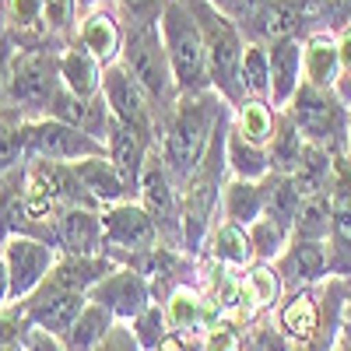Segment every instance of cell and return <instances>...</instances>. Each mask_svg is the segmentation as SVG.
I'll list each match as a JSON object with an SVG mask.
<instances>
[{
	"label": "cell",
	"mask_w": 351,
	"mask_h": 351,
	"mask_svg": "<svg viewBox=\"0 0 351 351\" xmlns=\"http://www.w3.org/2000/svg\"><path fill=\"white\" fill-rule=\"evenodd\" d=\"M228 116H232V106L215 92L180 95V102L162 116L155 148H158L165 169L172 172V180L180 183V190L197 172V165L204 162V155H208L211 141H215V130Z\"/></svg>",
	"instance_id": "1"
},
{
	"label": "cell",
	"mask_w": 351,
	"mask_h": 351,
	"mask_svg": "<svg viewBox=\"0 0 351 351\" xmlns=\"http://www.w3.org/2000/svg\"><path fill=\"white\" fill-rule=\"evenodd\" d=\"M200 36H204V53H208V77H211V92L221 95L232 109L243 106V84H239V67H243V53H246V32L232 21L218 4L211 0H186Z\"/></svg>",
	"instance_id": "2"
},
{
	"label": "cell",
	"mask_w": 351,
	"mask_h": 351,
	"mask_svg": "<svg viewBox=\"0 0 351 351\" xmlns=\"http://www.w3.org/2000/svg\"><path fill=\"white\" fill-rule=\"evenodd\" d=\"M127 36H123V53L120 64L134 74V81L152 95V102L162 109V116L180 102V88H176V74L169 64V53L162 43L158 14L152 18H123Z\"/></svg>",
	"instance_id": "3"
},
{
	"label": "cell",
	"mask_w": 351,
	"mask_h": 351,
	"mask_svg": "<svg viewBox=\"0 0 351 351\" xmlns=\"http://www.w3.org/2000/svg\"><path fill=\"white\" fill-rule=\"evenodd\" d=\"M158 28H162V43H165V53H169V64H172L180 95L211 92L204 36H200V25H197L186 0H165L162 11H158Z\"/></svg>",
	"instance_id": "4"
},
{
	"label": "cell",
	"mask_w": 351,
	"mask_h": 351,
	"mask_svg": "<svg viewBox=\"0 0 351 351\" xmlns=\"http://www.w3.org/2000/svg\"><path fill=\"white\" fill-rule=\"evenodd\" d=\"M60 49L56 46H25L14 49L8 67V106L25 120H39L49 112L60 92Z\"/></svg>",
	"instance_id": "5"
},
{
	"label": "cell",
	"mask_w": 351,
	"mask_h": 351,
	"mask_svg": "<svg viewBox=\"0 0 351 351\" xmlns=\"http://www.w3.org/2000/svg\"><path fill=\"white\" fill-rule=\"evenodd\" d=\"M291 123L299 127L306 144H316L324 152H344L348 148V123H351V106L334 92V88H319L302 81L299 92L285 106Z\"/></svg>",
	"instance_id": "6"
},
{
	"label": "cell",
	"mask_w": 351,
	"mask_h": 351,
	"mask_svg": "<svg viewBox=\"0 0 351 351\" xmlns=\"http://www.w3.org/2000/svg\"><path fill=\"white\" fill-rule=\"evenodd\" d=\"M134 200L155 218V225L162 228L165 246L183 250V190L172 180V172L165 169L158 148L148 155V165H144V172H141V186H137Z\"/></svg>",
	"instance_id": "7"
},
{
	"label": "cell",
	"mask_w": 351,
	"mask_h": 351,
	"mask_svg": "<svg viewBox=\"0 0 351 351\" xmlns=\"http://www.w3.org/2000/svg\"><path fill=\"white\" fill-rule=\"evenodd\" d=\"M25 155H28V162L74 165V162H84V158L106 155V144L81 134L71 123L53 120V116H39V120L25 123Z\"/></svg>",
	"instance_id": "8"
},
{
	"label": "cell",
	"mask_w": 351,
	"mask_h": 351,
	"mask_svg": "<svg viewBox=\"0 0 351 351\" xmlns=\"http://www.w3.org/2000/svg\"><path fill=\"white\" fill-rule=\"evenodd\" d=\"M102 99L112 112L116 123H123L144 137H152L158 144V127H162V109L152 102V95L134 81V74L123 64H112L106 67L102 77Z\"/></svg>",
	"instance_id": "9"
},
{
	"label": "cell",
	"mask_w": 351,
	"mask_h": 351,
	"mask_svg": "<svg viewBox=\"0 0 351 351\" xmlns=\"http://www.w3.org/2000/svg\"><path fill=\"white\" fill-rule=\"evenodd\" d=\"M102 228H106V253L109 260H123V256H137L148 253L155 246H162V228L155 225V218L141 208L137 200H123L112 204L102 211Z\"/></svg>",
	"instance_id": "10"
},
{
	"label": "cell",
	"mask_w": 351,
	"mask_h": 351,
	"mask_svg": "<svg viewBox=\"0 0 351 351\" xmlns=\"http://www.w3.org/2000/svg\"><path fill=\"white\" fill-rule=\"evenodd\" d=\"M330 278L351 281V148L334 152L330 183Z\"/></svg>",
	"instance_id": "11"
},
{
	"label": "cell",
	"mask_w": 351,
	"mask_h": 351,
	"mask_svg": "<svg viewBox=\"0 0 351 351\" xmlns=\"http://www.w3.org/2000/svg\"><path fill=\"white\" fill-rule=\"evenodd\" d=\"M88 302H95L106 313H112L116 324H130L137 313H144L155 302V295H152V285H148L144 274H137L134 267H120V263H116V267L92 291H88Z\"/></svg>",
	"instance_id": "12"
},
{
	"label": "cell",
	"mask_w": 351,
	"mask_h": 351,
	"mask_svg": "<svg viewBox=\"0 0 351 351\" xmlns=\"http://www.w3.org/2000/svg\"><path fill=\"white\" fill-rule=\"evenodd\" d=\"M0 253H4L8 271H11V295H14V302L32 295V291L53 274L56 260H60V253H56L49 243L32 239V236H11Z\"/></svg>",
	"instance_id": "13"
},
{
	"label": "cell",
	"mask_w": 351,
	"mask_h": 351,
	"mask_svg": "<svg viewBox=\"0 0 351 351\" xmlns=\"http://www.w3.org/2000/svg\"><path fill=\"white\" fill-rule=\"evenodd\" d=\"M84 306H88V295L56 288L53 281H43L32 295L21 299V309L28 316V324L39 327V330H49L56 337H64L74 327V319L84 313Z\"/></svg>",
	"instance_id": "14"
},
{
	"label": "cell",
	"mask_w": 351,
	"mask_h": 351,
	"mask_svg": "<svg viewBox=\"0 0 351 351\" xmlns=\"http://www.w3.org/2000/svg\"><path fill=\"white\" fill-rule=\"evenodd\" d=\"M53 250L60 256H106L102 211L67 208L53 225Z\"/></svg>",
	"instance_id": "15"
},
{
	"label": "cell",
	"mask_w": 351,
	"mask_h": 351,
	"mask_svg": "<svg viewBox=\"0 0 351 351\" xmlns=\"http://www.w3.org/2000/svg\"><path fill=\"white\" fill-rule=\"evenodd\" d=\"M162 309H165L169 334L193 337V341H200V337L221 319V309H218L208 295H204L200 285H183V288H176L172 295L162 302Z\"/></svg>",
	"instance_id": "16"
},
{
	"label": "cell",
	"mask_w": 351,
	"mask_h": 351,
	"mask_svg": "<svg viewBox=\"0 0 351 351\" xmlns=\"http://www.w3.org/2000/svg\"><path fill=\"white\" fill-rule=\"evenodd\" d=\"M274 271H278L285 291L316 288L330 278V250H327V243L291 239L288 250L274 260Z\"/></svg>",
	"instance_id": "17"
},
{
	"label": "cell",
	"mask_w": 351,
	"mask_h": 351,
	"mask_svg": "<svg viewBox=\"0 0 351 351\" xmlns=\"http://www.w3.org/2000/svg\"><path fill=\"white\" fill-rule=\"evenodd\" d=\"M123 36H127L123 14L116 11V4H109V8H99V11L81 14L74 43H77V46H84V49L92 53L102 67H112V64H120Z\"/></svg>",
	"instance_id": "18"
},
{
	"label": "cell",
	"mask_w": 351,
	"mask_h": 351,
	"mask_svg": "<svg viewBox=\"0 0 351 351\" xmlns=\"http://www.w3.org/2000/svg\"><path fill=\"white\" fill-rule=\"evenodd\" d=\"M155 152V141L152 137H144L123 123H116L109 127V137H106V155L109 162L116 165V172L123 176V183L130 190V197H137V186H141V172L144 165H148V155Z\"/></svg>",
	"instance_id": "19"
},
{
	"label": "cell",
	"mask_w": 351,
	"mask_h": 351,
	"mask_svg": "<svg viewBox=\"0 0 351 351\" xmlns=\"http://www.w3.org/2000/svg\"><path fill=\"white\" fill-rule=\"evenodd\" d=\"M46 116H53V120H60V123H71L81 134L95 137L102 144H106L109 127H112V112H109L106 99H77V95L67 92V88L56 92V99H53V106H49Z\"/></svg>",
	"instance_id": "20"
},
{
	"label": "cell",
	"mask_w": 351,
	"mask_h": 351,
	"mask_svg": "<svg viewBox=\"0 0 351 351\" xmlns=\"http://www.w3.org/2000/svg\"><path fill=\"white\" fill-rule=\"evenodd\" d=\"M271 106L285 109L302 84V39H274L271 46Z\"/></svg>",
	"instance_id": "21"
},
{
	"label": "cell",
	"mask_w": 351,
	"mask_h": 351,
	"mask_svg": "<svg viewBox=\"0 0 351 351\" xmlns=\"http://www.w3.org/2000/svg\"><path fill=\"white\" fill-rule=\"evenodd\" d=\"M221 267H232V271H250L256 256H253V243H250V232L243 225H232L225 218H218L208 232V243H204V253Z\"/></svg>",
	"instance_id": "22"
},
{
	"label": "cell",
	"mask_w": 351,
	"mask_h": 351,
	"mask_svg": "<svg viewBox=\"0 0 351 351\" xmlns=\"http://www.w3.org/2000/svg\"><path fill=\"white\" fill-rule=\"evenodd\" d=\"M302 81L334 88L341 81V56H337V36L319 28V32L302 36Z\"/></svg>",
	"instance_id": "23"
},
{
	"label": "cell",
	"mask_w": 351,
	"mask_h": 351,
	"mask_svg": "<svg viewBox=\"0 0 351 351\" xmlns=\"http://www.w3.org/2000/svg\"><path fill=\"white\" fill-rule=\"evenodd\" d=\"M74 172L84 186V193L92 197L99 208H112V204H123V200H134L123 176L116 172V165L109 162V155H95V158H84V162H74Z\"/></svg>",
	"instance_id": "24"
},
{
	"label": "cell",
	"mask_w": 351,
	"mask_h": 351,
	"mask_svg": "<svg viewBox=\"0 0 351 351\" xmlns=\"http://www.w3.org/2000/svg\"><path fill=\"white\" fill-rule=\"evenodd\" d=\"M106 67L84 46L71 43L60 49V84L77 99H102Z\"/></svg>",
	"instance_id": "25"
},
{
	"label": "cell",
	"mask_w": 351,
	"mask_h": 351,
	"mask_svg": "<svg viewBox=\"0 0 351 351\" xmlns=\"http://www.w3.org/2000/svg\"><path fill=\"white\" fill-rule=\"evenodd\" d=\"M267 211V193H263V180H236L228 176V183L221 190V208H218V218L232 221V225H256Z\"/></svg>",
	"instance_id": "26"
},
{
	"label": "cell",
	"mask_w": 351,
	"mask_h": 351,
	"mask_svg": "<svg viewBox=\"0 0 351 351\" xmlns=\"http://www.w3.org/2000/svg\"><path fill=\"white\" fill-rule=\"evenodd\" d=\"M0 25H4V36L14 43V49L53 46L46 39V28H43V0H4Z\"/></svg>",
	"instance_id": "27"
},
{
	"label": "cell",
	"mask_w": 351,
	"mask_h": 351,
	"mask_svg": "<svg viewBox=\"0 0 351 351\" xmlns=\"http://www.w3.org/2000/svg\"><path fill=\"white\" fill-rule=\"evenodd\" d=\"M116 263L106 256H60L56 260V267L46 281H53L56 288H67V291H77V295H88Z\"/></svg>",
	"instance_id": "28"
},
{
	"label": "cell",
	"mask_w": 351,
	"mask_h": 351,
	"mask_svg": "<svg viewBox=\"0 0 351 351\" xmlns=\"http://www.w3.org/2000/svg\"><path fill=\"white\" fill-rule=\"evenodd\" d=\"M243 281H246V316H250V324L253 319L271 316L281 306L285 285H281V278L274 271V263H253L250 271H243Z\"/></svg>",
	"instance_id": "29"
},
{
	"label": "cell",
	"mask_w": 351,
	"mask_h": 351,
	"mask_svg": "<svg viewBox=\"0 0 351 351\" xmlns=\"http://www.w3.org/2000/svg\"><path fill=\"white\" fill-rule=\"evenodd\" d=\"M306 137L299 134V127L291 123V116L285 109H278V127H274V137L267 144V158H271V172H281V176H291L299 169L302 155H306Z\"/></svg>",
	"instance_id": "30"
},
{
	"label": "cell",
	"mask_w": 351,
	"mask_h": 351,
	"mask_svg": "<svg viewBox=\"0 0 351 351\" xmlns=\"http://www.w3.org/2000/svg\"><path fill=\"white\" fill-rule=\"evenodd\" d=\"M291 183H295L299 197L302 200H313V197H324L330 193V183H334V155L316 148V144H309L299 169L291 172Z\"/></svg>",
	"instance_id": "31"
},
{
	"label": "cell",
	"mask_w": 351,
	"mask_h": 351,
	"mask_svg": "<svg viewBox=\"0 0 351 351\" xmlns=\"http://www.w3.org/2000/svg\"><path fill=\"white\" fill-rule=\"evenodd\" d=\"M225 158H228V176H236V180H267V176H271L267 148L250 144L243 134H236V127H228Z\"/></svg>",
	"instance_id": "32"
},
{
	"label": "cell",
	"mask_w": 351,
	"mask_h": 351,
	"mask_svg": "<svg viewBox=\"0 0 351 351\" xmlns=\"http://www.w3.org/2000/svg\"><path fill=\"white\" fill-rule=\"evenodd\" d=\"M232 127H236V134H243L250 144H256V148H267L271 137H274V127H278V109L271 102L246 99L243 106L232 109Z\"/></svg>",
	"instance_id": "33"
},
{
	"label": "cell",
	"mask_w": 351,
	"mask_h": 351,
	"mask_svg": "<svg viewBox=\"0 0 351 351\" xmlns=\"http://www.w3.org/2000/svg\"><path fill=\"white\" fill-rule=\"evenodd\" d=\"M112 313H106L102 306H95V302H88L84 306V313L74 319V327L60 337L64 341V348L67 351H95L102 341H106V334L112 330Z\"/></svg>",
	"instance_id": "34"
},
{
	"label": "cell",
	"mask_w": 351,
	"mask_h": 351,
	"mask_svg": "<svg viewBox=\"0 0 351 351\" xmlns=\"http://www.w3.org/2000/svg\"><path fill=\"white\" fill-rule=\"evenodd\" d=\"M239 84H243L246 99L271 102V49H267V43H246Z\"/></svg>",
	"instance_id": "35"
},
{
	"label": "cell",
	"mask_w": 351,
	"mask_h": 351,
	"mask_svg": "<svg viewBox=\"0 0 351 351\" xmlns=\"http://www.w3.org/2000/svg\"><path fill=\"white\" fill-rule=\"evenodd\" d=\"M263 193H267V211H263V218H274L285 228L295 225L299 208H302V197H299L295 183H291V176L271 172L267 180H263Z\"/></svg>",
	"instance_id": "36"
},
{
	"label": "cell",
	"mask_w": 351,
	"mask_h": 351,
	"mask_svg": "<svg viewBox=\"0 0 351 351\" xmlns=\"http://www.w3.org/2000/svg\"><path fill=\"white\" fill-rule=\"evenodd\" d=\"M25 123L28 120L18 109H11V106L0 109V176L28 165V155H25Z\"/></svg>",
	"instance_id": "37"
},
{
	"label": "cell",
	"mask_w": 351,
	"mask_h": 351,
	"mask_svg": "<svg viewBox=\"0 0 351 351\" xmlns=\"http://www.w3.org/2000/svg\"><path fill=\"white\" fill-rule=\"evenodd\" d=\"M77 21H81L77 0H43V28H46V39L56 49H64V46L74 43Z\"/></svg>",
	"instance_id": "38"
},
{
	"label": "cell",
	"mask_w": 351,
	"mask_h": 351,
	"mask_svg": "<svg viewBox=\"0 0 351 351\" xmlns=\"http://www.w3.org/2000/svg\"><path fill=\"white\" fill-rule=\"evenodd\" d=\"M291 239H309V243H327L330 239V193L302 200L299 218L291 225Z\"/></svg>",
	"instance_id": "39"
},
{
	"label": "cell",
	"mask_w": 351,
	"mask_h": 351,
	"mask_svg": "<svg viewBox=\"0 0 351 351\" xmlns=\"http://www.w3.org/2000/svg\"><path fill=\"white\" fill-rule=\"evenodd\" d=\"M246 232H250L256 263H274V260L288 250V243H291V228H285V225L274 221V218H260V221L250 225Z\"/></svg>",
	"instance_id": "40"
},
{
	"label": "cell",
	"mask_w": 351,
	"mask_h": 351,
	"mask_svg": "<svg viewBox=\"0 0 351 351\" xmlns=\"http://www.w3.org/2000/svg\"><path fill=\"white\" fill-rule=\"evenodd\" d=\"M130 330H134V337H137V344H141L144 351H158L162 341L169 337V324H165L162 302H152L144 313H137V316L130 319Z\"/></svg>",
	"instance_id": "41"
},
{
	"label": "cell",
	"mask_w": 351,
	"mask_h": 351,
	"mask_svg": "<svg viewBox=\"0 0 351 351\" xmlns=\"http://www.w3.org/2000/svg\"><path fill=\"white\" fill-rule=\"evenodd\" d=\"M243 351H295V348H291V341L274 327L271 316H263V319H253V324L246 327Z\"/></svg>",
	"instance_id": "42"
},
{
	"label": "cell",
	"mask_w": 351,
	"mask_h": 351,
	"mask_svg": "<svg viewBox=\"0 0 351 351\" xmlns=\"http://www.w3.org/2000/svg\"><path fill=\"white\" fill-rule=\"evenodd\" d=\"M243 337L246 327L232 316H221L218 324L200 337V351H243Z\"/></svg>",
	"instance_id": "43"
},
{
	"label": "cell",
	"mask_w": 351,
	"mask_h": 351,
	"mask_svg": "<svg viewBox=\"0 0 351 351\" xmlns=\"http://www.w3.org/2000/svg\"><path fill=\"white\" fill-rule=\"evenodd\" d=\"M95 351H144L130 330V324H112V330L106 334V341L95 348Z\"/></svg>",
	"instance_id": "44"
},
{
	"label": "cell",
	"mask_w": 351,
	"mask_h": 351,
	"mask_svg": "<svg viewBox=\"0 0 351 351\" xmlns=\"http://www.w3.org/2000/svg\"><path fill=\"white\" fill-rule=\"evenodd\" d=\"M21 348H25V351H67L60 337L49 334V330H39V327H28V334H25V344H21Z\"/></svg>",
	"instance_id": "45"
},
{
	"label": "cell",
	"mask_w": 351,
	"mask_h": 351,
	"mask_svg": "<svg viewBox=\"0 0 351 351\" xmlns=\"http://www.w3.org/2000/svg\"><path fill=\"white\" fill-rule=\"evenodd\" d=\"M158 351H200V341H193V337H180V334H169V337L162 341Z\"/></svg>",
	"instance_id": "46"
},
{
	"label": "cell",
	"mask_w": 351,
	"mask_h": 351,
	"mask_svg": "<svg viewBox=\"0 0 351 351\" xmlns=\"http://www.w3.org/2000/svg\"><path fill=\"white\" fill-rule=\"evenodd\" d=\"M11 302H14V295H11V271H8L4 253H0V309L11 306Z\"/></svg>",
	"instance_id": "47"
},
{
	"label": "cell",
	"mask_w": 351,
	"mask_h": 351,
	"mask_svg": "<svg viewBox=\"0 0 351 351\" xmlns=\"http://www.w3.org/2000/svg\"><path fill=\"white\" fill-rule=\"evenodd\" d=\"M330 4H334V32L351 25V0H330Z\"/></svg>",
	"instance_id": "48"
},
{
	"label": "cell",
	"mask_w": 351,
	"mask_h": 351,
	"mask_svg": "<svg viewBox=\"0 0 351 351\" xmlns=\"http://www.w3.org/2000/svg\"><path fill=\"white\" fill-rule=\"evenodd\" d=\"M109 4H116V0H77L81 14H88V11H99V8H109Z\"/></svg>",
	"instance_id": "49"
},
{
	"label": "cell",
	"mask_w": 351,
	"mask_h": 351,
	"mask_svg": "<svg viewBox=\"0 0 351 351\" xmlns=\"http://www.w3.org/2000/svg\"><path fill=\"white\" fill-rule=\"evenodd\" d=\"M341 337H344V341H351V295H348V302H344V324H341Z\"/></svg>",
	"instance_id": "50"
},
{
	"label": "cell",
	"mask_w": 351,
	"mask_h": 351,
	"mask_svg": "<svg viewBox=\"0 0 351 351\" xmlns=\"http://www.w3.org/2000/svg\"><path fill=\"white\" fill-rule=\"evenodd\" d=\"M11 239V232H8V221H4V211H0V250H4V243Z\"/></svg>",
	"instance_id": "51"
},
{
	"label": "cell",
	"mask_w": 351,
	"mask_h": 351,
	"mask_svg": "<svg viewBox=\"0 0 351 351\" xmlns=\"http://www.w3.org/2000/svg\"><path fill=\"white\" fill-rule=\"evenodd\" d=\"M334 351H351V341H344V337H341V341H337V348H334Z\"/></svg>",
	"instance_id": "52"
},
{
	"label": "cell",
	"mask_w": 351,
	"mask_h": 351,
	"mask_svg": "<svg viewBox=\"0 0 351 351\" xmlns=\"http://www.w3.org/2000/svg\"><path fill=\"white\" fill-rule=\"evenodd\" d=\"M348 148H351V123H348Z\"/></svg>",
	"instance_id": "53"
}]
</instances>
